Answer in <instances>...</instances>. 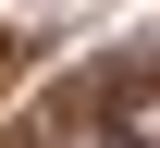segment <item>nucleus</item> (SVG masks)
Here are the masks:
<instances>
[{
    "label": "nucleus",
    "instance_id": "nucleus-1",
    "mask_svg": "<svg viewBox=\"0 0 160 148\" xmlns=\"http://www.w3.org/2000/svg\"><path fill=\"white\" fill-rule=\"evenodd\" d=\"M74 148H136V136H123V124H99V136H74Z\"/></svg>",
    "mask_w": 160,
    "mask_h": 148
}]
</instances>
